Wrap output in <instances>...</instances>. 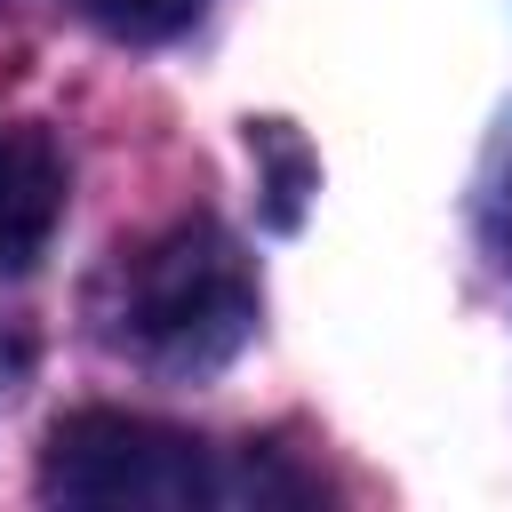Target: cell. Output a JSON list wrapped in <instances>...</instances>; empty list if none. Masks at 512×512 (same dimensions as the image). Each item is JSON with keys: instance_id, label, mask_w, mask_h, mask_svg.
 Segmentation results:
<instances>
[{"instance_id": "6da1fadb", "label": "cell", "mask_w": 512, "mask_h": 512, "mask_svg": "<svg viewBox=\"0 0 512 512\" xmlns=\"http://www.w3.org/2000/svg\"><path fill=\"white\" fill-rule=\"evenodd\" d=\"M96 328L120 360L152 376H216L256 336V272L224 224L184 216L104 272Z\"/></svg>"}, {"instance_id": "7a4b0ae2", "label": "cell", "mask_w": 512, "mask_h": 512, "mask_svg": "<svg viewBox=\"0 0 512 512\" xmlns=\"http://www.w3.org/2000/svg\"><path fill=\"white\" fill-rule=\"evenodd\" d=\"M40 496L88 512H192V504H224L232 480L176 424L128 408H80L40 448Z\"/></svg>"}, {"instance_id": "5b68a950", "label": "cell", "mask_w": 512, "mask_h": 512, "mask_svg": "<svg viewBox=\"0 0 512 512\" xmlns=\"http://www.w3.org/2000/svg\"><path fill=\"white\" fill-rule=\"evenodd\" d=\"M112 40H168V32H184L208 0H80Z\"/></svg>"}, {"instance_id": "277c9868", "label": "cell", "mask_w": 512, "mask_h": 512, "mask_svg": "<svg viewBox=\"0 0 512 512\" xmlns=\"http://www.w3.org/2000/svg\"><path fill=\"white\" fill-rule=\"evenodd\" d=\"M248 152L264 168V192H272V224H296L304 216V192H312V152L288 120H248Z\"/></svg>"}, {"instance_id": "3957f363", "label": "cell", "mask_w": 512, "mask_h": 512, "mask_svg": "<svg viewBox=\"0 0 512 512\" xmlns=\"http://www.w3.org/2000/svg\"><path fill=\"white\" fill-rule=\"evenodd\" d=\"M64 192H72V168H64L56 136L48 128H0V280L40 264V248L64 224Z\"/></svg>"}]
</instances>
